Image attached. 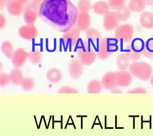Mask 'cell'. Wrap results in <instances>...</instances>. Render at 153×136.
Masks as SVG:
<instances>
[{"label":"cell","instance_id":"obj_1","mask_svg":"<svg viewBox=\"0 0 153 136\" xmlns=\"http://www.w3.org/2000/svg\"><path fill=\"white\" fill-rule=\"evenodd\" d=\"M78 15L77 8L70 0H44L40 5L39 17L59 32L74 27Z\"/></svg>","mask_w":153,"mask_h":136},{"label":"cell","instance_id":"obj_2","mask_svg":"<svg viewBox=\"0 0 153 136\" xmlns=\"http://www.w3.org/2000/svg\"><path fill=\"white\" fill-rule=\"evenodd\" d=\"M76 52L79 59L83 65H91L96 59V53L88 40H83L80 42Z\"/></svg>","mask_w":153,"mask_h":136},{"label":"cell","instance_id":"obj_3","mask_svg":"<svg viewBox=\"0 0 153 136\" xmlns=\"http://www.w3.org/2000/svg\"><path fill=\"white\" fill-rule=\"evenodd\" d=\"M118 41L116 38L106 37L102 39L99 44L97 56L99 59L105 60L107 59L118 49Z\"/></svg>","mask_w":153,"mask_h":136},{"label":"cell","instance_id":"obj_4","mask_svg":"<svg viewBox=\"0 0 153 136\" xmlns=\"http://www.w3.org/2000/svg\"><path fill=\"white\" fill-rule=\"evenodd\" d=\"M129 70L132 76L142 81H148L153 72L151 66L144 61L132 62L129 66Z\"/></svg>","mask_w":153,"mask_h":136},{"label":"cell","instance_id":"obj_5","mask_svg":"<svg viewBox=\"0 0 153 136\" xmlns=\"http://www.w3.org/2000/svg\"><path fill=\"white\" fill-rule=\"evenodd\" d=\"M133 27L130 24H126L118 26L115 32V38L118 41L130 43L133 37Z\"/></svg>","mask_w":153,"mask_h":136},{"label":"cell","instance_id":"obj_6","mask_svg":"<svg viewBox=\"0 0 153 136\" xmlns=\"http://www.w3.org/2000/svg\"><path fill=\"white\" fill-rule=\"evenodd\" d=\"M40 6L34 2H27L25 6L24 18L27 24H33L39 16Z\"/></svg>","mask_w":153,"mask_h":136},{"label":"cell","instance_id":"obj_7","mask_svg":"<svg viewBox=\"0 0 153 136\" xmlns=\"http://www.w3.org/2000/svg\"><path fill=\"white\" fill-rule=\"evenodd\" d=\"M80 31L77 27H73L63 33L62 39L66 47L70 48L75 46L80 38Z\"/></svg>","mask_w":153,"mask_h":136},{"label":"cell","instance_id":"obj_8","mask_svg":"<svg viewBox=\"0 0 153 136\" xmlns=\"http://www.w3.org/2000/svg\"><path fill=\"white\" fill-rule=\"evenodd\" d=\"M120 20L115 12L109 11L104 15L103 26L106 31L116 29L119 26Z\"/></svg>","mask_w":153,"mask_h":136},{"label":"cell","instance_id":"obj_9","mask_svg":"<svg viewBox=\"0 0 153 136\" xmlns=\"http://www.w3.org/2000/svg\"><path fill=\"white\" fill-rule=\"evenodd\" d=\"M28 57V52L25 49L20 48L14 51L11 61L15 68H20L26 63Z\"/></svg>","mask_w":153,"mask_h":136},{"label":"cell","instance_id":"obj_10","mask_svg":"<svg viewBox=\"0 0 153 136\" xmlns=\"http://www.w3.org/2000/svg\"><path fill=\"white\" fill-rule=\"evenodd\" d=\"M83 64L79 58H73L69 64V72L74 79L79 78L83 72Z\"/></svg>","mask_w":153,"mask_h":136},{"label":"cell","instance_id":"obj_11","mask_svg":"<svg viewBox=\"0 0 153 136\" xmlns=\"http://www.w3.org/2000/svg\"><path fill=\"white\" fill-rule=\"evenodd\" d=\"M19 33L22 39L32 41L35 39L38 35V30L33 24L24 25L19 29Z\"/></svg>","mask_w":153,"mask_h":136},{"label":"cell","instance_id":"obj_12","mask_svg":"<svg viewBox=\"0 0 153 136\" xmlns=\"http://www.w3.org/2000/svg\"><path fill=\"white\" fill-rule=\"evenodd\" d=\"M103 88L107 90H112L118 86L116 82L115 72H106L103 76L101 81Z\"/></svg>","mask_w":153,"mask_h":136},{"label":"cell","instance_id":"obj_13","mask_svg":"<svg viewBox=\"0 0 153 136\" xmlns=\"http://www.w3.org/2000/svg\"><path fill=\"white\" fill-rule=\"evenodd\" d=\"M115 72L117 86L125 87L128 86L131 84L132 76L130 72L120 70Z\"/></svg>","mask_w":153,"mask_h":136},{"label":"cell","instance_id":"obj_14","mask_svg":"<svg viewBox=\"0 0 153 136\" xmlns=\"http://www.w3.org/2000/svg\"><path fill=\"white\" fill-rule=\"evenodd\" d=\"M7 11L10 14L14 16H18L24 12V4L19 0H10L6 5Z\"/></svg>","mask_w":153,"mask_h":136},{"label":"cell","instance_id":"obj_15","mask_svg":"<svg viewBox=\"0 0 153 136\" xmlns=\"http://www.w3.org/2000/svg\"><path fill=\"white\" fill-rule=\"evenodd\" d=\"M91 24V17L88 13H80L76 21V27L80 31L87 30Z\"/></svg>","mask_w":153,"mask_h":136},{"label":"cell","instance_id":"obj_16","mask_svg":"<svg viewBox=\"0 0 153 136\" xmlns=\"http://www.w3.org/2000/svg\"><path fill=\"white\" fill-rule=\"evenodd\" d=\"M140 21L143 28L147 29L153 28V13L149 12H143L140 16Z\"/></svg>","mask_w":153,"mask_h":136},{"label":"cell","instance_id":"obj_17","mask_svg":"<svg viewBox=\"0 0 153 136\" xmlns=\"http://www.w3.org/2000/svg\"><path fill=\"white\" fill-rule=\"evenodd\" d=\"M86 38L88 41L95 44L100 42L102 39L101 33L97 29L89 28L86 32Z\"/></svg>","mask_w":153,"mask_h":136},{"label":"cell","instance_id":"obj_18","mask_svg":"<svg viewBox=\"0 0 153 136\" xmlns=\"http://www.w3.org/2000/svg\"><path fill=\"white\" fill-rule=\"evenodd\" d=\"M146 5L145 0H130L128 7L131 12L141 13L144 10Z\"/></svg>","mask_w":153,"mask_h":136},{"label":"cell","instance_id":"obj_19","mask_svg":"<svg viewBox=\"0 0 153 136\" xmlns=\"http://www.w3.org/2000/svg\"><path fill=\"white\" fill-rule=\"evenodd\" d=\"M93 10L96 14L99 15H105L110 11L108 3L104 1H98L93 4Z\"/></svg>","mask_w":153,"mask_h":136},{"label":"cell","instance_id":"obj_20","mask_svg":"<svg viewBox=\"0 0 153 136\" xmlns=\"http://www.w3.org/2000/svg\"><path fill=\"white\" fill-rule=\"evenodd\" d=\"M130 60L125 52L120 54L116 59L117 66L120 70H125L130 65Z\"/></svg>","mask_w":153,"mask_h":136},{"label":"cell","instance_id":"obj_21","mask_svg":"<svg viewBox=\"0 0 153 136\" xmlns=\"http://www.w3.org/2000/svg\"><path fill=\"white\" fill-rule=\"evenodd\" d=\"M11 82L15 85L21 84L24 79V75L22 71L19 68L13 69L10 74Z\"/></svg>","mask_w":153,"mask_h":136},{"label":"cell","instance_id":"obj_22","mask_svg":"<svg viewBox=\"0 0 153 136\" xmlns=\"http://www.w3.org/2000/svg\"><path fill=\"white\" fill-rule=\"evenodd\" d=\"M46 77L50 82L58 83L62 78V74L59 69L56 68L50 69L47 72Z\"/></svg>","mask_w":153,"mask_h":136},{"label":"cell","instance_id":"obj_23","mask_svg":"<svg viewBox=\"0 0 153 136\" xmlns=\"http://www.w3.org/2000/svg\"><path fill=\"white\" fill-rule=\"evenodd\" d=\"M102 89L101 82L96 79L92 80L87 85V91L88 94H99L101 92Z\"/></svg>","mask_w":153,"mask_h":136},{"label":"cell","instance_id":"obj_24","mask_svg":"<svg viewBox=\"0 0 153 136\" xmlns=\"http://www.w3.org/2000/svg\"><path fill=\"white\" fill-rule=\"evenodd\" d=\"M115 12L120 21H126L131 16V11L128 7L125 5L116 10Z\"/></svg>","mask_w":153,"mask_h":136},{"label":"cell","instance_id":"obj_25","mask_svg":"<svg viewBox=\"0 0 153 136\" xmlns=\"http://www.w3.org/2000/svg\"><path fill=\"white\" fill-rule=\"evenodd\" d=\"M28 58L30 61L34 65L40 64L42 60V54L39 50H35L30 51Z\"/></svg>","mask_w":153,"mask_h":136},{"label":"cell","instance_id":"obj_26","mask_svg":"<svg viewBox=\"0 0 153 136\" xmlns=\"http://www.w3.org/2000/svg\"><path fill=\"white\" fill-rule=\"evenodd\" d=\"M1 50L5 56L8 59H11L14 53L13 44L8 41H5L1 44Z\"/></svg>","mask_w":153,"mask_h":136},{"label":"cell","instance_id":"obj_27","mask_svg":"<svg viewBox=\"0 0 153 136\" xmlns=\"http://www.w3.org/2000/svg\"><path fill=\"white\" fill-rule=\"evenodd\" d=\"M130 45L134 51L136 52H141L144 50L146 44L143 39L138 38L133 39Z\"/></svg>","mask_w":153,"mask_h":136},{"label":"cell","instance_id":"obj_28","mask_svg":"<svg viewBox=\"0 0 153 136\" xmlns=\"http://www.w3.org/2000/svg\"><path fill=\"white\" fill-rule=\"evenodd\" d=\"M92 7L89 0H79L77 4L78 10L81 13H88Z\"/></svg>","mask_w":153,"mask_h":136},{"label":"cell","instance_id":"obj_29","mask_svg":"<svg viewBox=\"0 0 153 136\" xmlns=\"http://www.w3.org/2000/svg\"><path fill=\"white\" fill-rule=\"evenodd\" d=\"M124 52L131 60L137 61L140 58L141 52H136L131 49L130 44L127 45L126 47Z\"/></svg>","mask_w":153,"mask_h":136},{"label":"cell","instance_id":"obj_30","mask_svg":"<svg viewBox=\"0 0 153 136\" xmlns=\"http://www.w3.org/2000/svg\"><path fill=\"white\" fill-rule=\"evenodd\" d=\"M20 85L24 90L26 91H31L34 88V81L32 78H25L23 80Z\"/></svg>","mask_w":153,"mask_h":136},{"label":"cell","instance_id":"obj_31","mask_svg":"<svg viewBox=\"0 0 153 136\" xmlns=\"http://www.w3.org/2000/svg\"><path fill=\"white\" fill-rule=\"evenodd\" d=\"M127 0H109L110 8L112 10H117L124 6Z\"/></svg>","mask_w":153,"mask_h":136},{"label":"cell","instance_id":"obj_32","mask_svg":"<svg viewBox=\"0 0 153 136\" xmlns=\"http://www.w3.org/2000/svg\"><path fill=\"white\" fill-rule=\"evenodd\" d=\"M57 93L58 94H78L79 92L75 88L65 86L60 88Z\"/></svg>","mask_w":153,"mask_h":136},{"label":"cell","instance_id":"obj_33","mask_svg":"<svg viewBox=\"0 0 153 136\" xmlns=\"http://www.w3.org/2000/svg\"><path fill=\"white\" fill-rule=\"evenodd\" d=\"M11 82L10 74L7 73H2L1 75L0 83L1 87H4Z\"/></svg>","mask_w":153,"mask_h":136},{"label":"cell","instance_id":"obj_34","mask_svg":"<svg viewBox=\"0 0 153 136\" xmlns=\"http://www.w3.org/2000/svg\"><path fill=\"white\" fill-rule=\"evenodd\" d=\"M127 94H146V89L141 87H137L129 90L127 92Z\"/></svg>","mask_w":153,"mask_h":136},{"label":"cell","instance_id":"obj_35","mask_svg":"<svg viewBox=\"0 0 153 136\" xmlns=\"http://www.w3.org/2000/svg\"><path fill=\"white\" fill-rule=\"evenodd\" d=\"M146 47L150 52H153V38L152 37L147 40L145 42Z\"/></svg>","mask_w":153,"mask_h":136},{"label":"cell","instance_id":"obj_36","mask_svg":"<svg viewBox=\"0 0 153 136\" xmlns=\"http://www.w3.org/2000/svg\"><path fill=\"white\" fill-rule=\"evenodd\" d=\"M142 55L145 56V57L148 58L152 59L153 58V52H150L148 51L146 48V47H145L144 50L141 52Z\"/></svg>","mask_w":153,"mask_h":136},{"label":"cell","instance_id":"obj_37","mask_svg":"<svg viewBox=\"0 0 153 136\" xmlns=\"http://www.w3.org/2000/svg\"><path fill=\"white\" fill-rule=\"evenodd\" d=\"M111 94H123V92L118 88H115L111 90Z\"/></svg>","mask_w":153,"mask_h":136},{"label":"cell","instance_id":"obj_38","mask_svg":"<svg viewBox=\"0 0 153 136\" xmlns=\"http://www.w3.org/2000/svg\"><path fill=\"white\" fill-rule=\"evenodd\" d=\"M6 23V20L4 16L2 14H1V28L2 29L4 27Z\"/></svg>","mask_w":153,"mask_h":136},{"label":"cell","instance_id":"obj_39","mask_svg":"<svg viewBox=\"0 0 153 136\" xmlns=\"http://www.w3.org/2000/svg\"><path fill=\"white\" fill-rule=\"evenodd\" d=\"M10 1V0H0V2H1V9L4 8L6 5H7V2Z\"/></svg>","mask_w":153,"mask_h":136},{"label":"cell","instance_id":"obj_40","mask_svg":"<svg viewBox=\"0 0 153 136\" xmlns=\"http://www.w3.org/2000/svg\"><path fill=\"white\" fill-rule=\"evenodd\" d=\"M44 0H31V2H34V3H36L37 4H41L42 3Z\"/></svg>","mask_w":153,"mask_h":136},{"label":"cell","instance_id":"obj_41","mask_svg":"<svg viewBox=\"0 0 153 136\" xmlns=\"http://www.w3.org/2000/svg\"><path fill=\"white\" fill-rule=\"evenodd\" d=\"M146 4L148 5H153V0H145Z\"/></svg>","mask_w":153,"mask_h":136},{"label":"cell","instance_id":"obj_42","mask_svg":"<svg viewBox=\"0 0 153 136\" xmlns=\"http://www.w3.org/2000/svg\"><path fill=\"white\" fill-rule=\"evenodd\" d=\"M150 82L151 85L153 87V76L151 77Z\"/></svg>","mask_w":153,"mask_h":136},{"label":"cell","instance_id":"obj_43","mask_svg":"<svg viewBox=\"0 0 153 136\" xmlns=\"http://www.w3.org/2000/svg\"><path fill=\"white\" fill-rule=\"evenodd\" d=\"M19 1H20V2H22V3L25 4V3H26V2H28L29 0H19Z\"/></svg>","mask_w":153,"mask_h":136},{"label":"cell","instance_id":"obj_44","mask_svg":"<svg viewBox=\"0 0 153 136\" xmlns=\"http://www.w3.org/2000/svg\"><path fill=\"white\" fill-rule=\"evenodd\" d=\"M152 37H153V33L152 35Z\"/></svg>","mask_w":153,"mask_h":136},{"label":"cell","instance_id":"obj_45","mask_svg":"<svg viewBox=\"0 0 153 136\" xmlns=\"http://www.w3.org/2000/svg\"></svg>","mask_w":153,"mask_h":136}]
</instances>
